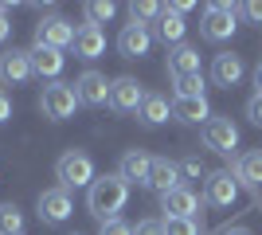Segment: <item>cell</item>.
I'll return each mask as SVG.
<instances>
[{"instance_id":"cell-12","label":"cell","mask_w":262,"mask_h":235,"mask_svg":"<svg viewBox=\"0 0 262 235\" xmlns=\"http://www.w3.org/2000/svg\"><path fill=\"white\" fill-rule=\"evenodd\" d=\"M204 200L211 208H231V204L239 200V180L231 177V173H211L208 188H204Z\"/></svg>"},{"instance_id":"cell-33","label":"cell","mask_w":262,"mask_h":235,"mask_svg":"<svg viewBox=\"0 0 262 235\" xmlns=\"http://www.w3.org/2000/svg\"><path fill=\"white\" fill-rule=\"evenodd\" d=\"M12 118V98H8V90L0 87V122H8Z\"/></svg>"},{"instance_id":"cell-11","label":"cell","mask_w":262,"mask_h":235,"mask_svg":"<svg viewBox=\"0 0 262 235\" xmlns=\"http://www.w3.org/2000/svg\"><path fill=\"white\" fill-rule=\"evenodd\" d=\"M71 212H75V204H71V192L67 188L39 192V220L43 224H63V220H71Z\"/></svg>"},{"instance_id":"cell-10","label":"cell","mask_w":262,"mask_h":235,"mask_svg":"<svg viewBox=\"0 0 262 235\" xmlns=\"http://www.w3.org/2000/svg\"><path fill=\"white\" fill-rule=\"evenodd\" d=\"M75 94L82 106H106L110 102V78L98 75V71H82L75 78Z\"/></svg>"},{"instance_id":"cell-18","label":"cell","mask_w":262,"mask_h":235,"mask_svg":"<svg viewBox=\"0 0 262 235\" xmlns=\"http://www.w3.org/2000/svg\"><path fill=\"white\" fill-rule=\"evenodd\" d=\"M235 180L243 188H262V149H251L235 161Z\"/></svg>"},{"instance_id":"cell-16","label":"cell","mask_w":262,"mask_h":235,"mask_svg":"<svg viewBox=\"0 0 262 235\" xmlns=\"http://www.w3.org/2000/svg\"><path fill=\"white\" fill-rule=\"evenodd\" d=\"M239 78H243V59L239 55H231V51L215 55V63H211V82L215 87L231 90V87H239Z\"/></svg>"},{"instance_id":"cell-19","label":"cell","mask_w":262,"mask_h":235,"mask_svg":"<svg viewBox=\"0 0 262 235\" xmlns=\"http://www.w3.org/2000/svg\"><path fill=\"white\" fill-rule=\"evenodd\" d=\"M168 75H172V78L200 75V51H196V47H188V44L172 47V51H168Z\"/></svg>"},{"instance_id":"cell-3","label":"cell","mask_w":262,"mask_h":235,"mask_svg":"<svg viewBox=\"0 0 262 235\" xmlns=\"http://www.w3.org/2000/svg\"><path fill=\"white\" fill-rule=\"evenodd\" d=\"M204 145L219 157H231L235 145H239V125L231 122L227 114H211L208 122H204Z\"/></svg>"},{"instance_id":"cell-29","label":"cell","mask_w":262,"mask_h":235,"mask_svg":"<svg viewBox=\"0 0 262 235\" xmlns=\"http://www.w3.org/2000/svg\"><path fill=\"white\" fill-rule=\"evenodd\" d=\"M176 168H180V177H188V180H200V177H204V165H200V157H192V153H188Z\"/></svg>"},{"instance_id":"cell-35","label":"cell","mask_w":262,"mask_h":235,"mask_svg":"<svg viewBox=\"0 0 262 235\" xmlns=\"http://www.w3.org/2000/svg\"><path fill=\"white\" fill-rule=\"evenodd\" d=\"M12 35V20H8V12H4V4H0V44Z\"/></svg>"},{"instance_id":"cell-22","label":"cell","mask_w":262,"mask_h":235,"mask_svg":"<svg viewBox=\"0 0 262 235\" xmlns=\"http://www.w3.org/2000/svg\"><path fill=\"white\" fill-rule=\"evenodd\" d=\"M137 118H141L145 125H161V122H168V118H172V106H168V98H164V94H145Z\"/></svg>"},{"instance_id":"cell-15","label":"cell","mask_w":262,"mask_h":235,"mask_svg":"<svg viewBox=\"0 0 262 235\" xmlns=\"http://www.w3.org/2000/svg\"><path fill=\"white\" fill-rule=\"evenodd\" d=\"M102 51H106V32H102L98 24L75 28V55L78 59H98Z\"/></svg>"},{"instance_id":"cell-21","label":"cell","mask_w":262,"mask_h":235,"mask_svg":"<svg viewBox=\"0 0 262 235\" xmlns=\"http://www.w3.org/2000/svg\"><path fill=\"white\" fill-rule=\"evenodd\" d=\"M172 118L176 122H208L211 118V106H208V98H176L172 102Z\"/></svg>"},{"instance_id":"cell-14","label":"cell","mask_w":262,"mask_h":235,"mask_svg":"<svg viewBox=\"0 0 262 235\" xmlns=\"http://www.w3.org/2000/svg\"><path fill=\"white\" fill-rule=\"evenodd\" d=\"M149 165H153V157L145 153V149H129L118 165V177L125 184H149Z\"/></svg>"},{"instance_id":"cell-26","label":"cell","mask_w":262,"mask_h":235,"mask_svg":"<svg viewBox=\"0 0 262 235\" xmlns=\"http://www.w3.org/2000/svg\"><path fill=\"white\" fill-rule=\"evenodd\" d=\"M161 4H153V0H141V4H137V0H133V4H129V16H133V24H141V28H145V24H149V20H161Z\"/></svg>"},{"instance_id":"cell-24","label":"cell","mask_w":262,"mask_h":235,"mask_svg":"<svg viewBox=\"0 0 262 235\" xmlns=\"http://www.w3.org/2000/svg\"><path fill=\"white\" fill-rule=\"evenodd\" d=\"M0 235H24V212L16 204H0Z\"/></svg>"},{"instance_id":"cell-37","label":"cell","mask_w":262,"mask_h":235,"mask_svg":"<svg viewBox=\"0 0 262 235\" xmlns=\"http://www.w3.org/2000/svg\"><path fill=\"white\" fill-rule=\"evenodd\" d=\"M227 235H251V231H247V227H231Z\"/></svg>"},{"instance_id":"cell-30","label":"cell","mask_w":262,"mask_h":235,"mask_svg":"<svg viewBox=\"0 0 262 235\" xmlns=\"http://www.w3.org/2000/svg\"><path fill=\"white\" fill-rule=\"evenodd\" d=\"M98 235H133V227L125 224V220H110V224L98 227Z\"/></svg>"},{"instance_id":"cell-20","label":"cell","mask_w":262,"mask_h":235,"mask_svg":"<svg viewBox=\"0 0 262 235\" xmlns=\"http://www.w3.org/2000/svg\"><path fill=\"white\" fill-rule=\"evenodd\" d=\"M63 51H51V47H32V71L39 78H59V71H63Z\"/></svg>"},{"instance_id":"cell-34","label":"cell","mask_w":262,"mask_h":235,"mask_svg":"<svg viewBox=\"0 0 262 235\" xmlns=\"http://www.w3.org/2000/svg\"><path fill=\"white\" fill-rule=\"evenodd\" d=\"M243 12H247L254 24H262V0H251V4H243Z\"/></svg>"},{"instance_id":"cell-2","label":"cell","mask_w":262,"mask_h":235,"mask_svg":"<svg viewBox=\"0 0 262 235\" xmlns=\"http://www.w3.org/2000/svg\"><path fill=\"white\" fill-rule=\"evenodd\" d=\"M55 177H59V188H90L94 184V161L82 149H67L59 161H55Z\"/></svg>"},{"instance_id":"cell-32","label":"cell","mask_w":262,"mask_h":235,"mask_svg":"<svg viewBox=\"0 0 262 235\" xmlns=\"http://www.w3.org/2000/svg\"><path fill=\"white\" fill-rule=\"evenodd\" d=\"M133 235H164L161 231V220H141V224L133 227Z\"/></svg>"},{"instance_id":"cell-5","label":"cell","mask_w":262,"mask_h":235,"mask_svg":"<svg viewBox=\"0 0 262 235\" xmlns=\"http://www.w3.org/2000/svg\"><path fill=\"white\" fill-rule=\"evenodd\" d=\"M235 28H239V8H235V4H211V8L204 12V39H211V44L231 39Z\"/></svg>"},{"instance_id":"cell-9","label":"cell","mask_w":262,"mask_h":235,"mask_svg":"<svg viewBox=\"0 0 262 235\" xmlns=\"http://www.w3.org/2000/svg\"><path fill=\"white\" fill-rule=\"evenodd\" d=\"M35 71H32V51H20V47H12L0 55V82H8V87H20L28 82Z\"/></svg>"},{"instance_id":"cell-13","label":"cell","mask_w":262,"mask_h":235,"mask_svg":"<svg viewBox=\"0 0 262 235\" xmlns=\"http://www.w3.org/2000/svg\"><path fill=\"white\" fill-rule=\"evenodd\" d=\"M149 47H153V32L149 28H141V24H125L118 35V51L125 59H141L149 55Z\"/></svg>"},{"instance_id":"cell-36","label":"cell","mask_w":262,"mask_h":235,"mask_svg":"<svg viewBox=\"0 0 262 235\" xmlns=\"http://www.w3.org/2000/svg\"><path fill=\"white\" fill-rule=\"evenodd\" d=\"M254 94H262V63L254 67Z\"/></svg>"},{"instance_id":"cell-7","label":"cell","mask_w":262,"mask_h":235,"mask_svg":"<svg viewBox=\"0 0 262 235\" xmlns=\"http://www.w3.org/2000/svg\"><path fill=\"white\" fill-rule=\"evenodd\" d=\"M161 212L164 216H176V220H196L200 196L188 188V184H176L172 192H164V196H161Z\"/></svg>"},{"instance_id":"cell-27","label":"cell","mask_w":262,"mask_h":235,"mask_svg":"<svg viewBox=\"0 0 262 235\" xmlns=\"http://www.w3.org/2000/svg\"><path fill=\"white\" fill-rule=\"evenodd\" d=\"M161 231L164 235H200L196 220H176V216H164L161 220Z\"/></svg>"},{"instance_id":"cell-8","label":"cell","mask_w":262,"mask_h":235,"mask_svg":"<svg viewBox=\"0 0 262 235\" xmlns=\"http://www.w3.org/2000/svg\"><path fill=\"white\" fill-rule=\"evenodd\" d=\"M141 102H145V90H141L137 78H114V82H110V106L118 114L141 110Z\"/></svg>"},{"instance_id":"cell-23","label":"cell","mask_w":262,"mask_h":235,"mask_svg":"<svg viewBox=\"0 0 262 235\" xmlns=\"http://www.w3.org/2000/svg\"><path fill=\"white\" fill-rule=\"evenodd\" d=\"M184 32H188V24L180 20V16H172V12H161V20H157V35H161L168 47H180Z\"/></svg>"},{"instance_id":"cell-17","label":"cell","mask_w":262,"mask_h":235,"mask_svg":"<svg viewBox=\"0 0 262 235\" xmlns=\"http://www.w3.org/2000/svg\"><path fill=\"white\" fill-rule=\"evenodd\" d=\"M176 184H180V168H176L168 157H153V165H149V188H157L164 196V192H172Z\"/></svg>"},{"instance_id":"cell-25","label":"cell","mask_w":262,"mask_h":235,"mask_svg":"<svg viewBox=\"0 0 262 235\" xmlns=\"http://www.w3.org/2000/svg\"><path fill=\"white\" fill-rule=\"evenodd\" d=\"M172 82H176V98H204V75H184Z\"/></svg>"},{"instance_id":"cell-31","label":"cell","mask_w":262,"mask_h":235,"mask_svg":"<svg viewBox=\"0 0 262 235\" xmlns=\"http://www.w3.org/2000/svg\"><path fill=\"white\" fill-rule=\"evenodd\" d=\"M247 118H251L254 125H262V94H254V98L247 102Z\"/></svg>"},{"instance_id":"cell-6","label":"cell","mask_w":262,"mask_h":235,"mask_svg":"<svg viewBox=\"0 0 262 235\" xmlns=\"http://www.w3.org/2000/svg\"><path fill=\"white\" fill-rule=\"evenodd\" d=\"M71 44H75V24H67L63 16H43V20L35 24V47L63 51Z\"/></svg>"},{"instance_id":"cell-4","label":"cell","mask_w":262,"mask_h":235,"mask_svg":"<svg viewBox=\"0 0 262 235\" xmlns=\"http://www.w3.org/2000/svg\"><path fill=\"white\" fill-rule=\"evenodd\" d=\"M78 106V94L71 82H51V87H43V94H39V110H43V118H51V122H67L71 114H75Z\"/></svg>"},{"instance_id":"cell-28","label":"cell","mask_w":262,"mask_h":235,"mask_svg":"<svg viewBox=\"0 0 262 235\" xmlns=\"http://www.w3.org/2000/svg\"><path fill=\"white\" fill-rule=\"evenodd\" d=\"M114 12H118V8H114L110 0H90V4H86V20L90 24H106Z\"/></svg>"},{"instance_id":"cell-1","label":"cell","mask_w":262,"mask_h":235,"mask_svg":"<svg viewBox=\"0 0 262 235\" xmlns=\"http://www.w3.org/2000/svg\"><path fill=\"white\" fill-rule=\"evenodd\" d=\"M125 200H129V184L121 177H94V184L86 188V208H90V216H98L102 224L118 220Z\"/></svg>"}]
</instances>
